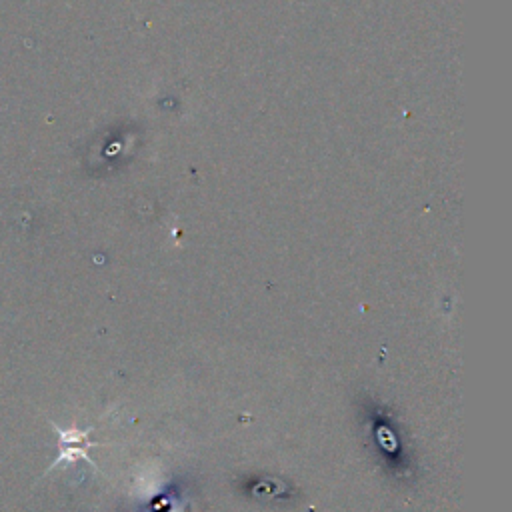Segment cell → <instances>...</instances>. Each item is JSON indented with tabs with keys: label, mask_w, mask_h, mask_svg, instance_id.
<instances>
[{
	"label": "cell",
	"mask_w": 512,
	"mask_h": 512,
	"mask_svg": "<svg viewBox=\"0 0 512 512\" xmlns=\"http://www.w3.org/2000/svg\"><path fill=\"white\" fill-rule=\"evenodd\" d=\"M58 432L62 438V454L54 462V466L60 462H74L76 458H84L88 464L94 466V462L86 454V448L96 446L94 442H88V430H58Z\"/></svg>",
	"instance_id": "obj_1"
}]
</instances>
